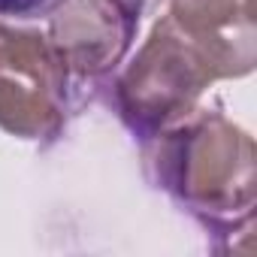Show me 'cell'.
I'll use <instances>...</instances> for the list:
<instances>
[{
    "label": "cell",
    "mask_w": 257,
    "mask_h": 257,
    "mask_svg": "<svg viewBox=\"0 0 257 257\" xmlns=\"http://www.w3.org/2000/svg\"><path fill=\"white\" fill-rule=\"evenodd\" d=\"M146 167L152 182L173 194L185 212H191L200 224L218 230L233 227V212L239 209L245 218L251 215V188L233 185V167L242 158H251L239 149L251 146V140L221 118V115H185L176 124L164 127L152 137Z\"/></svg>",
    "instance_id": "6da1fadb"
},
{
    "label": "cell",
    "mask_w": 257,
    "mask_h": 257,
    "mask_svg": "<svg viewBox=\"0 0 257 257\" xmlns=\"http://www.w3.org/2000/svg\"><path fill=\"white\" fill-rule=\"evenodd\" d=\"M218 76H233V67L167 16L115 85L118 115L140 140H152L185 118L197 94Z\"/></svg>",
    "instance_id": "7a4b0ae2"
},
{
    "label": "cell",
    "mask_w": 257,
    "mask_h": 257,
    "mask_svg": "<svg viewBox=\"0 0 257 257\" xmlns=\"http://www.w3.org/2000/svg\"><path fill=\"white\" fill-rule=\"evenodd\" d=\"M76 103L52 43L0 22V127L22 140H58Z\"/></svg>",
    "instance_id": "3957f363"
},
{
    "label": "cell",
    "mask_w": 257,
    "mask_h": 257,
    "mask_svg": "<svg viewBox=\"0 0 257 257\" xmlns=\"http://www.w3.org/2000/svg\"><path fill=\"white\" fill-rule=\"evenodd\" d=\"M140 19L121 10L115 0H67L52 13L49 43L61 58L73 88L106 76L131 49Z\"/></svg>",
    "instance_id": "277c9868"
},
{
    "label": "cell",
    "mask_w": 257,
    "mask_h": 257,
    "mask_svg": "<svg viewBox=\"0 0 257 257\" xmlns=\"http://www.w3.org/2000/svg\"><path fill=\"white\" fill-rule=\"evenodd\" d=\"M61 4H67V0H0V19H16V22L46 19Z\"/></svg>",
    "instance_id": "5b68a950"
},
{
    "label": "cell",
    "mask_w": 257,
    "mask_h": 257,
    "mask_svg": "<svg viewBox=\"0 0 257 257\" xmlns=\"http://www.w3.org/2000/svg\"><path fill=\"white\" fill-rule=\"evenodd\" d=\"M115 4L121 7V10H127V13H131V16H146L155 4H158V0H115Z\"/></svg>",
    "instance_id": "8992f818"
}]
</instances>
